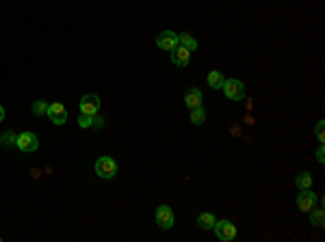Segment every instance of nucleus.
<instances>
[{"label":"nucleus","mask_w":325,"mask_h":242,"mask_svg":"<svg viewBox=\"0 0 325 242\" xmlns=\"http://www.w3.org/2000/svg\"><path fill=\"white\" fill-rule=\"evenodd\" d=\"M317 160H319V162H323V160H325V150H323V145L319 147V151H317Z\"/></svg>","instance_id":"nucleus-22"},{"label":"nucleus","mask_w":325,"mask_h":242,"mask_svg":"<svg viewBox=\"0 0 325 242\" xmlns=\"http://www.w3.org/2000/svg\"><path fill=\"white\" fill-rule=\"evenodd\" d=\"M173 210L169 206H159L156 208V223H159V227L161 229H169L173 227Z\"/></svg>","instance_id":"nucleus-7"},{"label":"nucleus","mask_w":325,"mask_h":242,"mask_svg":"<svg viewBox=\"0 0 325 242\" xmlns=\"http://www.w3.org/2000/svg\"><path fill=\"white\" fill-rule=\"evenodd\" d=\"M215 223H217V218H215V214H210V212L199 214V218H197V227L199 229H213Z\"/></svg>","instance_id":"nucleus-13"},{"label":"nucleus","mask_w":325,"mask_h":242,"mask_svg":"<svg viewBox=\"0 0 325 242\" xmlns=\"http://www.w3.org/2000/svg\"><path fill=\"white\" fill-rule=\"evenodd\" d=\"M213 229H215L217 238L224 240V242L236 238V227H234V223H230V221H217Z\"/></svg>","instance_id":"nucleus-4"},{"label":"nucleus","mask_w":325,"mask_h":242,"mask_svg":"<svg viewBox=\"0 0 325 242\" xmlns=\"http://www.w3.org/2000/svg\"><path fill=\"white\" fill-rule=\"evenodd\" d=\"M32 113H35L37 117H43V115L48 113V102H43V100H37L35 104H32Z\"/></svg>","instance_id":"nucleus-18"},{"label":"nucleus","mask_w":325,"mask_h":242,"mask_svg":"<svg viewBox=\"0 0 325 242\" xmlns=\"http://www.w3.org/2000/svg\"><path fill=\"white\" fill-rule=\"evenodd\" d=\"M94 125L96 128H102V125H104V117H96L94 115Z\"/></svg>","instance_id":"nucleus-21"},{"label":"nucleus","mask_w":325,"mask_h":242,"mask_svg":"<svg viewBox=\"0 0 325 242\" xmlns=\"http://www.w3.org/2000/svg\"><path fill=\"white\" fill-rule=\"evenodd\" d=\"M48 117H50V121L54 125H63L65 121H67V111H65V106L61 102H52L48 104Z\"/></svg>","instance_id":"nucleus-5"},{"label":"nucleus","mask_w":325,"mask_h":242,"mask_svg":"<svg viewBox=\"0 0 325 242\" xmlns=\"http://www.w3.org/2000/svg\"><path fill=\"white\" fill-rule=\"evenodd\" d=\"M178 46H184L191 52L197 50V41H195V37L191 35V32H180V35H178Z\"/></svg>","instance_id":"nucleus-12"},{"label":"nucleus","mask_w":325,"mask_h":242,"mask_svg":"<svg viewBox=\"0 0 325 242\" xmlns=\"http://www.w3.org/2000/svg\"><path fill=\"white\" fill-rule=\"evenodd\" d=\"M206 121V111L202 106H197V108H191V123L195 125H202Z\"/></svg>","instance_id":"nucleus-17"},{"label":"nucleus","mask_w":325,"mask_h":242,"mask_svg":"<svg viewBox=\"0 0 325 242\" xmlns=\"http://www.w3.org/2000/svg\"><path fill=\"white\" fill-rule=\"evenodd\" d=\"M156 46L162 48V50H173L178 46V35L173 30H162L161 35H156Z\"/></svg>","instance_id":"nucleus-9"},{"label":"nucleus","mask_w":325,"mask_h":242,"mask_svg":"<svg viewBox=\"0 0 325 242\" xmlns=\"http://www.w3.org/2000/svg\"><path fill=\"white\" fill-rule=\"evenodd\" d=\"M98 111H100V97L96 93H87V95L80 97V113L98 115Z\"/></svg>","instance_id":"nucleus-6"},{"label":"nucleus","mask_w":325,"mask_h":242,"mask_svg":"<svg viewBox=\"0 0 325 242\" xmlns=\"http://www.w3.org/2000/svg\"><path fill=\"white\" fill-rule=\"evenodd\" d=\"M310 223L317 225V227H323L325 225V214H323L321 208H312L310 210Z\"/></svg>","instance_id":"nucleus-16"},{"label":"nucleus","mask_w":325,"mask_h":242,"mask_svg":"<svg viewBox=\"0 0 325 242\" xmlns=\"http://www.w3.org/2000/svg\"><path fill=\"white\" fill-rule=\"evenodd\" d=\"M4 119V108H2V104H0V121Z\"/></svg>","instance_id":"nucleus-23"},{"label":"nucleus","mask_w":325,"mask_h":242,"mask_svg":"<svg viewBox=\"0 0 325 242\" xmlns=\"http://www.w3.org/2000/svg\"><path fill=\"white\" fill-rule=\"evenodd\" d=\"M184 104L189 106V111H191V108L202 106V91H199V89H189L187 95H184Z\"/></svg>","instance_id":"nucleus-11"},{"label":"nucleus","mask_w":325,"mask_h":242,"mask_svg":"<svg viewBox=\"0 0 325 242\" xmlns=\"http://www.w3.org/2000/svg\"><path fill=\"white\" fill-rule=\"evenodd\" d=\"M297 206H299L301 212H310L314 206H317V195L310 188H303L299 195H297Z\"/></svg>","instance_id":"nucleus-8"},{"label":"nucleus","mask_w":325,"mask_h":242,"mask_svg":"<svg viewBox=\"0 0 325 242\" xmlns=\"http://www.w3.org/2000/svg\"><path fill=\"white\" fill-rule=\"evenodd\" d=\"M221 89H224L226 97H230V100H234V102H241L243 97H245V85H243L241 80H236V78L226 80Z\"/></svg>","instance_id":"nucleus-2"},{"label":"nucleus","mask_w":325,"mask_h":242,"mask_svg":"<svg viewBox=\"0 0 325 242\" xmlns=\"http://www.w3.org/2000/svg\"><path fill=\"white\" fill-rule=\"evenodd\" d=\"M18 150L24 151V153H32L37 151V147H39V139H37L32 132H22V134H18Z\"/></svg>","instance_id":"nucleus-3"},{"label":"nucleus","mask_w":325,"mask_h":242,"mask_svg":"<svg viewBox=\"0 0 325 242\" xmlns=\"http://www.w3.org/2000/svg\"><path fill=\"white\" fill-rule=\"evenodd\" d=\"M295 186H297L299 190H303V188H312V175H310V173H306V171L299 173V175H297V180H295Z\"/></svg>","instance_id":"nucleus-15"},{"label":"nucleus","mask_w":325,"mask_h":242,"mask_svg":"<svg viewBox=\"0 0 325 242\" xmlns=\"http://www.w3.org/2000/svg\"><path fill=\"white\" fill-rule=\"evenodd\" d=\"M317 139L323 143V121H319L317 123Z\"/></svg>","instance_id":"nucleus-20"},{"label":"nucleus","mask_w":325,"mask_h":242,"mask_svg":"<svg viewBox=\"0 0 325 242\" xmlns=\"http://www.w3.org/2000/svg\"><path fill=\"white\" fill-rule=\"evenodd\" d=\"M171 63L178 67H187L191 63V50H187L184 46H176L171 50Z\"/></svg>","instance_id":"nucleus-10"},{"label":"nucleus","mask_w":325,"mask_h":242,"mask_svg":"<svg viewBox=\"0 0 325 242\" xmlns=\"http://www.w3.org/2000/svg\"><path fill=\"white\" fill-rule=\"evenodd\" d=\"M78 125H80V128H91V125H94V115H85V113H80V117H78Z\"/></svg>","instance_id":"nucleus-19"},{"label":"nucleus","mask_w":325,"mask_h":242,"mask_svg":"<svg viewBox=\"0 0 325 242\" xmlns=\"http://www.w3.org/2000/svg\"><path fill=\"white\" fill-rule=\"evenodd\" d=\"M96 173L102 180H113L117 175V162L111 156H100L96 160Z\"/></svg>","instance_id":"nucleus-1"},{"label":"nucleus","mask_w":325,"mask_h":242,"mask_svg":"<svg viewBox=\"0 0 325 242\" xmlns=\"http://www.w3.org/2000/svg\"><path fill=\"white\" fill-rule=\"evenodd\" d=\"M224 82H226V78L221 71H210L208 74V87H213V89H221Z\"/></svg>","instance_id":"nucleus-14"}]
</instances>
